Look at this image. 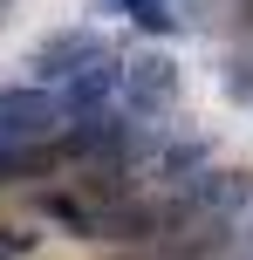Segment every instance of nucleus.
Here are the masks:
<instances>
[{"label":"nucleus","mask_w":253,"mask_h":260,"mask_svg":"<svg viewBox=\"0 0 253 260\" xmlns=\"http://www.w3.org/2000/svg\"><path fill=\"white\" fill-rule=\"evenodd\" d=\"M62 96L41 82H0V137L7 144H48L62 137Z\"/></svg>","instance_id":"obj_1"},{"label":"nucleus","mask_w":253,"mask_h":260,"mask_svg":"<svg viewBox=\"0 0 253 260\" xmlns=\"http://www.w3.org/2000/svg\"><path fill=\"white\" fill-rule=\"evenodd\" d=\"M171 96H178V69L164 62L158 48H144V55H123V96H117V110H123L130 123L164 117V110H171Z\"/></svg>","instance_id":"obj_2"},{"label":"nucleus","mask_w":253,"mask_h":260,"mask_svg":"<svg viewBox=\"0 0 253 260\" xmlns=\"http://www.w3.org/2000/svg\"><path fill=\"white\" fill-rule=\"evenodd\" d=\"M103 55H110V48L89 35V27H62V35H48V41L34 48V82H41V89L62 82V89H68V82H76L82 69H96Z\"/></svg>","instance_id":"obj_3"},{"label":"nucleus","mask_w":253,"mask_h":260,"mask_svg":"<svg viewBox=\"0 0 253 260\" xmlns=\"http://www.w3.org/2000/svg\"><path fill=\"white\" fill-rule=\"evenodd\" d=\"M34 212L48 226H62V233H76V240H103V199H89L82 185H48V192H34Z\"/></svg>","instance_id":"obj_4"},{"label":"nucleus","mask_w":253,"mask_h":260,"mask_svg":"<svg viewBox=\"0 0 253 260\" xmlns=\"http://www.w3.org/2000/svg\"><path fill=\"white\" fill-rule=\"evenodd\" d=\"M123 96V55H103L96 69H82L62 89V117H96V110H117Z\"/></svg>","instance_id":"obj_5"},{"label":"nucleus","mask_w":253,"mask_h":260,"mask_svg":"<svg viewBox=\"0 0 253 260\" xmlns=\"http://www.w3.org/2000/svg\"><path fill=\"white\" fill-rule=\"evenodd\" d=\"M103 7H110V14H123L130 27H144L151 41H171L178 27H185V21L171 14V0H103Z\"/></svg>","instance_id":"obj_6"},{"label":"nucleus","mask_w":253,"mask_h":260,"mask_svg":"<svg viewBox=\"0 0 253 260\" xmlns=\"http://www.w3.org/2000/svg\"><path fill=\"white\" fill-rule=\"evenodd\" d=\"M0 260H14V253H0Z\"/></svg>","instance_id":"obj_7"}]
</instances>
